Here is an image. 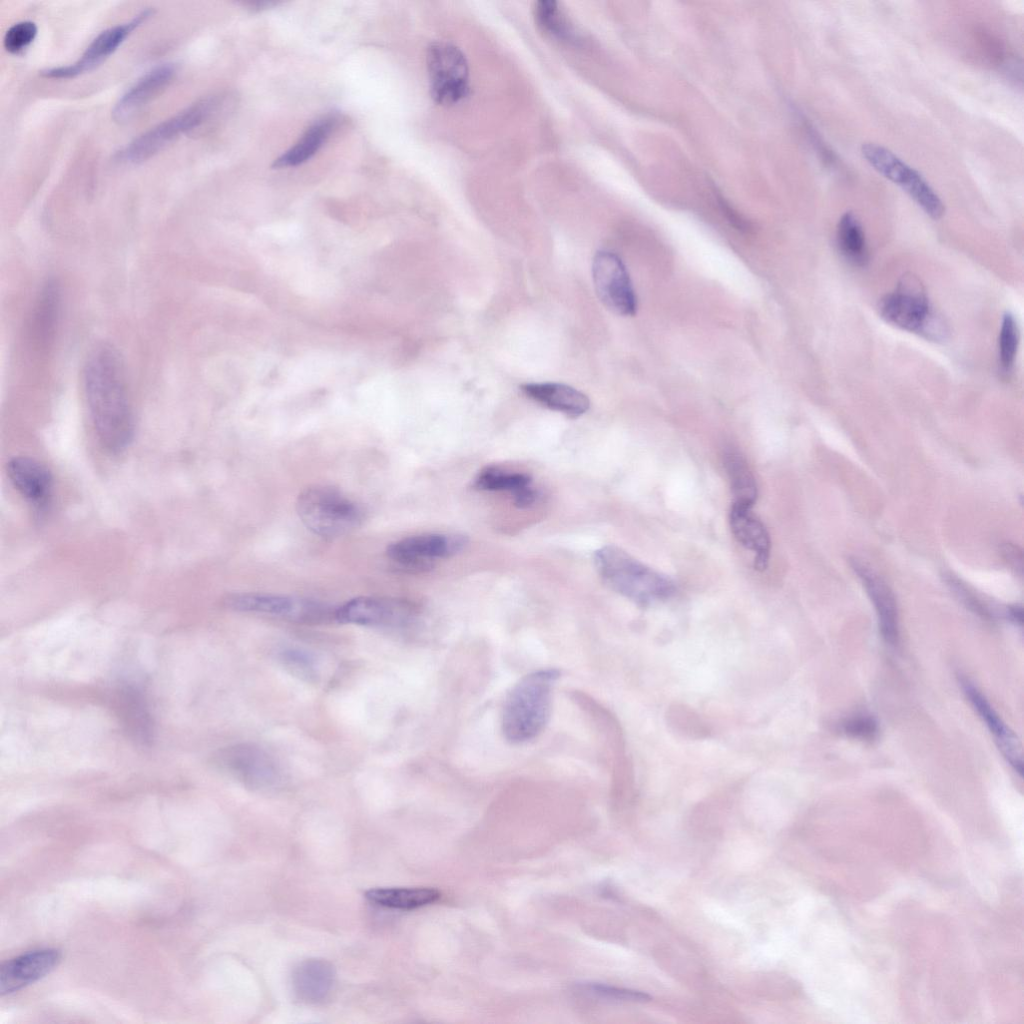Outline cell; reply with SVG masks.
<instances>
[{
  "label": "cell",
  "mask_w": 1024,
  "mask_h": 1024,
  "mask_svg": "<svg viewBox=\"0 0 1024 1024\" xmlns=\"http://www.w3.org/2000/svg\"><path fill=\"white\" fill-rule=\"evenodd\" d=\"M666 722L677 734L691 738L704 739L710 735L709 726L690 707L674 703L666 711Z\"/></svg>",
  "instance_id": "f1b7e54d"
},
{
  "label": "cell",
  "mask_w": 1024,
  "mask_h": 1024,
  "mask_svg": "<svg viewBox=\"0 0 1024 1024\" xmlns=\"http://www.w3.org/2000/svg\"><path fill=\"white\" fill-rule=\"evenodd\" d=\"M595 567L603 581L614 591L638 603L669 598L674 582L647 567L619 547L608 545L594 553Z\"/></svg>",
  "instance_id": "277c9868"
},
{
  "label": "cell",
  "mask_w": 1024,
  "mask_h": 1024,
  "mask_svg": "<svg viewBox=\"0 0 1024 1024\" xmlns=\"http://www.w3.org/2000/svg\"><path fill=\"white\" fill-rule=\"evenodd\" d=\"M850 565L872 601L884 641L895 645L899 639V618L895 596L889 585L865 562L851 558Z\"/></svg>",
  "instance_id": "2e32d148"
},
{
  "label": "cell",
  "mask_w": 1024,
  "mask_h": 1024,
  "mask_svg": "<svg viewBox=\"0 0 1024 1024\" xmlns=\"http://www.w3.org/2000/svg\"><path fill=\"white\" fill-rule=\"evenodd\" d=\"M468 538L460 534H420L413 535L387 546L389 559L401 567L411 570H426L432 562L440 558H449L465 549Z\"/></svg>",
  "instance_id": "4fadbf2b"
},
{
  "label": "cell",
  "mask_w": 1024,
  "mask_h": 1024,
  "mask_svg": "<svg viewBox=\"0 0 1024 1024\" xmlns=\"http://www.w3.org/2000/svg\"><path fill=\"white\" fill-rule=\"evenodd\" d=\"M152 13L151 9H145L130 21L105 29L92 40L77 61L69 65L41 70L40 75L47 79H70L95 69L113 54Z\"/></svg>",
  "instance_id": "5bb4252c"
},
{
  "label": "cell",
  "mask_w": 1024,
  "mask_h": 1024,
  "mask_svg": "<svg viewBox=\"0 0 1024 1024\" xmlns=\"http://www.w3.org/2000/svg\"><path fill=\"white\" fill-rule=\"evenodd\" d=\"M861 154L874 170L901 187L928 216L933 219L942 217L945 207L941 198L917 170L891 150L876 143H864Z\"/></svg>",
  "instance_id": "52a82bcc"
},
{
  "label": "cell",
  "mask_w": 1024,
  "mask_h": 1024,
  "mask_svg": "<svg viewBox=\"0 0 1024 1024\" xmlns=\"http://www.w3.org/2000/svg\"><path fill=\"white\" fill-rule=\"evenodd\" d=\"M176 74L173 63L159 64L138 78L119 98L112 110L118 123L132 119L151 99L170 84Z\"/></svg>",
  "instance_id": "e0dca14e"
},
{
  "label": "cell",
  "mask_w": 1024,
  "mask_h": 1024,
  "mask_svg": "<svg viewBox=\"0 0 1024 1024\" xmlns=\"http://www.w3.org/2000/svg\"><path fill=\"white\" fill-rule=\"evenodd\" d=\"M520 390L529 399L569 417H578L590 407L589 398L584 393L561 383H526L520 386Z\"/></svg>",
  "instance_id": "44dd1931"
},
{
  "label": "cell",
  "mask_w": 1024,
  "mask_h": 1024,
  "mask_svg": "<svg viewBox=\"0 0 1024 1024\" xmlns=\"http://www.w3.org/2000/svg\"><path fill=\"white\" fill-rule=\"evenodd\" d=\"M531 479L523 473L503 471L497 467H487L475 479L474 486L486 491H509L512 494L530 485Z\"/></svg>",
  "instance_id": "4dcf8cb0"
},
{
  "label": "cell",
  "mask_w": 1024,
  "mask_h": 1024,
  "mask_svg": "<svg viewBox=\"0 0 1024 1024\" xmlns=\"http://www.w3.org/2000/svg\"><path fill=\"white\" fill-rule=\"evenodd\" d=\"M296 511L305 527L323 538L349 534L364 520L358 503L340 490L324 485L304 489L296 499Z\"/></svg>",
  "instance_id": "5b68a950"
},
{
  "label": "cell",
  "mask_w": 1024,
  "mask_h": 1024,
  "mask_svg": "<svg viewBox=\"0 0 1024 1024\" xmlns=\"http://www.w3.org/2000/svg\"><path fill=\"white\" fill-rule=\"evenodd\" d=\"M214 764L253 790L275 789L283 782L280 764L255 744L240 743L224 747L215 754Z\"/></svg>",
  "instance_id": "ba28073f"
},
{
  "label": "cell",
  "mask_w": 1024,
  "mask_h": 1024,
  "mask_svg": "<svg viewBox=\"0 0 1024 1024\" xmlns=\"http://www.w3.org/2000/svg\"><path fill=\"white\" fill-rule=\"evenodd\" d=\"M430 92L435 102L451 105L469 92L468 62L462 51L449 42H434L427 49Z\"/></svg>",
  "instance_id": "30bf717a"
},
{
  "label": "cell",
  "mask_w": 1024,
  "mask_h": 1024,
  "mask_svg": "<svg viewBox=\"0 0 1024 1024\" xmlns=\"http://www.w3.org/2000/svg\"><path fill=\"white\" fill-rule=\"evenodd\" d=\"M729 521L738 542L755 553V568L764 570L768 565L771 543L763 522L751 508L736 504H732Z\"/></svg>",
  "instance_id": "ffe728a7"
},
{
  "label": "cell",
  "mask_w": 1024,
  "mask_h": 1024,
  "mask_svg": "<svg viewBox=\"0 0 1024 1024\" xmlns=\"http://www.w3.org/2000/svg\"><path fill=\"white\" fill-rule=\"evenodd\" d=\"M335 979L334 967L323 959H307L299 963L292 974L296 995L307 1002L323 1000L331 991Z\"/></svg>",
  "instance_id": "603a6c76"
},
{
  "label": "cell",
  "mask_w": 1024,
  "mask_h": 1024,
  "mask_svg": "<svg viewBox=\"0 0 1024 1024\" xmlns=\"http://www.w3.org/2000/svg\"><path fill=\"white\" fill-rule=\"evenodd\" d=\"M879 312L888 323L926 338L939 339L946 332L922 284L912 275L904 276L895 291L881 299Z\"/></svg>",
  "instance_id": "8992f818"
},
{
  "label": "cell",
  "mask_w": 1024,
  "mask_h": 1024,
  "mask_svg": "<svg viewBox=\"0 0 1024 1024\" xmlns=\"http://www.w3.org/2000/svg\"><path fill=\"white\" fill-rule=\"evenodd\" d=\"M592 278L596 294L608 310L620 316L636 313V295L618 255L607 250L598 251L593 258Z\"/></svg>",
  "instance_id": "7c38bea8"
},
{
  "label": "cell",
  "mask_w": 1024,
  "mask_h": 1024,
  "mask_svg": "<svg viewBox=\"0 0 1024 1024\" xmlns=\"http://www.w3.org/2000/svg\"><path fill=\"white\" fill-rule=\"evenodd\" d=\"M60 311V289L54 280H48L35 304L31 337L36 348L46 350L53 342Z\"/></svg>",
  "instance_id": "cb8c5ba5"
},
{
  "label": "cell",
  "mask_w": 1024,
  "mask_h": 1024,
  "mask_svg": "<svg viewBox=\"0 0 1024 1024\" xmlns=\"http://www.w3.org/2000/svg\"><path fill=\"white\" fill-rule=\"evenodd\" d=\"M943 579L950 587L951 590L970 608L975 612L987 615L988 611L977 599V597L970 591V589L959 579L956 575L950 572L943 573Z\"/></svg>",
  "instance_id": "d590c367"
},
{
  "label": "cell",
  "mask_w": 1024,
  "mask_h": 1024,
  "mask_svg": "<svg viewBox=\"0 0 1024 1024\" xmlns=\"http://www.w3.org/2000/svg\"><path fill=\"white\" fill-rule=\"evenodd\" d=\"M441 893L428 887H382L365 892L372 903L401 910L419 908L437 901Z\"/></svg>",
  "instance_id": "d4e9b609"
},
{
  "label": "cell",
  "mask_w": 1024,
  "mask_h": 1024,
  "mask_svg": "<svg viewBox=\"0 0 1024 1024\" xmlns=\"http://www.w3.org/2000/svg\"><path fill=\"white\" fill-rule=\"evenodd\" d=\"M37 25L33 21H20L9 27L3 38L4 48L17 54L27 48L37 35Z\"/></svg>",
  "instance_id": "836d02e7"
},
{
  "label": "cell",
  "mask_w": 1024,
  "mask_h": 1024,
  "mask_svg": "<svg viewBox=\"0 0 1024 1024\" xmlns=\"http://www.w3.org/2000/svg\"><path fill=\"white\" fill-rule=\"evenodd\" d=\"M420 615L419 608L405 599L360 596L335 609V620L370 627L408 628Z\"/></svg>",
  "instance_id": "8fae6325"
},
{
  "label": "cell",
  "mask_w": 1024,
  "mask_h": 1024,
  "mask_svg": "<svg viewBox=\"0 0 1024 1024\" xmlns=\"http://www.w3.org/2000/svg\"><path fill=\"white\" fill-rule=\"evenodd\" d=\"M587 989L596 995L618 1000L644 1002L649 1001L651 999V997L648 994L643 992L621 988L619 989L601 984L587 985Z\"/></svg>",
  "instance_id": "8d00e7d4"
},
{
  "label": "cell",
  "mask_w": 1024,
  "mask_h": 1024,
  "mask_svg": "<svg viewBox=\"0 0 1024 1024\" xmlns=\"http://www.w3.org/2000/svg\"><path fill=\"white\" fill-rule=\"evenodd\" d=\"M842 728L847 735L860 739H871L877 733L876 721L866 715H855L846 719Z\"/></svg>",
  "instance_id": "e575fe53"
},
{
  "label": "cell",
  "mask_w": 1024,
  "mask_h": 1024,
  "mask_svg": "<svg viewBox=\"0 0 1024 1024\" xmlns=\"http://www.w3.org/2000/svg\"><path fill=\"white\" fill-rule=\"evenodd\" d=\"M512 495L515 506L521 509L530 507L537 497L535 490L530 485L519 489Z\"/></svg>",
  "instance_id": "f35d334b"
},
{
  "label": "cell",
  "mask_w": 1024,
  "mask_h": 1024,
  "mask_svg": "<svg viewBox=\"0 0 1024 1024\" xmlns=\"http://www.w3.org/2000/svg\"><path fill=\"white\" fill-rule=\"evenodd\" d=\"M1018 342L1017 322L1012 314L1006 313L1002 319L998 343L999 366L1003 373H1009L1014 365Z\"/></svg>",
  "instance_id": "1f68e13d"
},
{
  "label": "cell",
  "mask_w": 1024,
  "mask_h": 1024,
  "mask_svg": "<svg viewBox=\"0 0 1024 1024\" xmlns=\"http://www.w3.org/2000/svg\"><path fill=\"white\" fill-rule=\"evenodd\" d=\"M279 660L292 674L306 680L317 676L316 661L312 654L300 648H284L279 652Z\"/></svg>",
  "instance_id": "d6a6232c"
},
{
  "label": "cell",
  "mask_w": 1024,
  "mask_h": 1024,
  "mask_svg": "<svg viewBox=\"0 0 1024 1024\" xmlns=\"http://www.w3.org/2000/svg\"><path fill=\"white\" fill-rule=\"evenodd\" d=\"M340 121L341 117L336 113L326 114L316 119L292 147L273 161L272 167L274 169L296 167L310 160L337 129Z\"/></svg>",
  "instance_id": "d6986e66"
},
{
  "label": "cell",
  "mask_w": 1024,
  "mask_h": 1024,
  "mask_svg": "<svg viewBox=\"0 0 1024 1024\" xmlns=\"http://www.w3.org/2000/svg\"><path fill=\"white\" fill-rule=\"evenodd\" d=\"M1004 559L1021 575L1022 573V552L1020 548L1012 543H1003L1001 546Z\"/></svg>",
  "instance_id": "74e56055"
},
{
  "label": "cell",
  "mask_w": 1024,
  "mask_h": 1024,
  "mask_svg": "<svg viewBox=\"0 0 1024 1024\" xmlns=\"http://www.w3.org/2000/svg\"><path fill=\"white\" fill-rule=\"evenodd\" d=\"M837 246L850 263L863 266L868 261V250L862 225L853 212L844 213L837 226Z\"/></svg>",
  "instance_id": "484cf974"
},
{
  "label": "cell",
  "mask_w": 1024,
  "mask_h": 1024,
  "mask_svg": "<svg viewBox=\"0 0 1024 1024\" xmlns=\"http://www.w3.org/2000/svg\"><path fill=\"white\" fill-rule=\"evenodd\" d=\"M83 379L89 415L99 442L111 453L123 451L132 441L134 421L122 361L113 346L101 344L92 350Z\"/></svg>",
  "instance_id": "6da1fadb"
},
{
  "label": "cell",
  "mask_w": 1024,
  "mask_h": 1024,
  "mask_svg": "<svg viewBox=\"0 0 1024 1024\" xmlns=\"http://www.w3.org/2000/svg\"><path fill=\"white\" fill-rule=\"evenodd\" d=\"M7 473L15 489L28 501L39 504L46 500L52 477L46 467L28 457H15L7 464Z\"/></svg>",
  "instance_id": "7402d4cb"
},
{
  "label": "cell",
  "mask_w": 1024,
  "mask_h": 1024,
  "mask_svg": "<svg viewBox=\"0 0 1024 1024\" xmlns=\"http://www.w3.org/2000/svg\"><path fill=\"white\" fill-rule=\"evenodd\" d=\"M1007 615L1011 621L1018 625L1023 623V609L1021 606L1013 605L1007 608Z\"/></svg>",
  "instance_id": "ab89813d"
},
{
  "label": "cell",
  "mask_w": 1024,
  "mask_h": 1024,
  "mask_svg": "<svg viewBox=\"0 0 1024 1024\" xmlns=\"http://www.w3.org/2000/svg\"><path fill=\"white\" fill-rule=\"evenodd\" d=\"M964 694L972 704L979 717L983 720L1006 758L1007 762L1020 775L1023 774L1021 744L1017 736L1003 722L986 697L969 680L960 681Z\"/></svg>",
  "instance_id": "ac0fdd59"
},
{
  "label": "cell",
  "mask_w": 1024,
  "mask_h": 1024,
  "mask_svg": "<svg viewBox=\"0 0 1024 1024\" xmlns=\"http://www.w3.org/2000/svg\"><path fill=\"white\" fill-rule=\"evenodd\" d=\"M54 948L37 949L4 962L0 968V994L16 992L49 974L60 962Z\"/></svg>",
  "instance_id": "9a60e30c"
},
{
  "label": "cell",
  "mask_w": 1024,
  "mask_h": 1024,
  "mask_svg": "<svg viewBox=\"0 0 1024 1024\" xmlns=\"http://www.w3.org/2000/svg\"><path fill=\"white\" fill-rule=\"evenodd\" d=\"M234 104L235 100L229 94L203 98L140 134L116 153V160L126 164L146 161L182 134L227 113Z\"/></svg>",
  "instance_id": "3957f363"
},
{
  "label": "cell",
  "mask_w": 1024,
  "mask_h": 1024,
  "mask_svg": "<svg viewBox=\"0 0 1024 1024\" xmlns=\"http://www.w3.org/2000/svg\"><path fill=\"white\" fill-rule=\"evenodd\" d=\"M121 700L129 730L135 739L144 744L150 742L153 724L141 691L128 685L121 691Z\"/></svg>",
  "instance_id": "83f0119b"
},
{
  "label": "cell",
  "mask_w": 1024,
  "mask_h": 1024,
  "mask_svg": "<svg viewBox=\"0 0 1024 1024\" xmlns=\"http://www.w3.org/2000/svg\"><path fill=\"white\" fill-rule=\"evenodd\" d=\"M225 605L239 612L258 613L299 623H323L335 620V609L309 598L269 594L236 593L225 599Z\"/></svg>",
  "instance_id": "9c48e42d"
},
{
  "label": "cell",
  "mask_w": 1024,
  "mask_h": 1024,
  "mask_svg": "<svg viewBox=\"0 0 1024 1024\" xmlns=\"http://www.w3.org/2000/svg\"><path fill=\"white\" fill-rule=\"evenodd\" d=\"M559 677L556 669H541L521 678L505 698L501 729L512 744H522L538 737L551 713L552 692Z\"/></svg>",
  "instance_id": "7a4b0ae2"
},
{
  "label": "cell",
  "mask_w": 1024,
  "mask_h": 1024,
  "mask_svg": "<svg viewBox=\"0 0 1024 1024\" xmlns=\"http://www.w3.org/2000/svg\"><path fill=\"white\" fill-rule=\"evenodd\" d=\"M724 466L734 496L733 504L752 508L757 498V485L747 461L738 452L729 451L724 456Z\"/></svg>",
  "instance_id": "4316f807"
},
{
  "label": "cell",
  "mask_w": 1024,
  "mask_h": 1024,
  "mask_svg": "<svg viewBox=\"0 0 1024 1024\" xmlns=\"http://www.w3.org/2000/svg\"><path fill=\"white\" fill-rule=\"evenodd\" d=\"M534 18L538 27L551 37L563 39L570 36L571 26L558 2L537 1L534 6Z\"/></svg>",
  "instance_id": "f546056e"
}]
</instances>
